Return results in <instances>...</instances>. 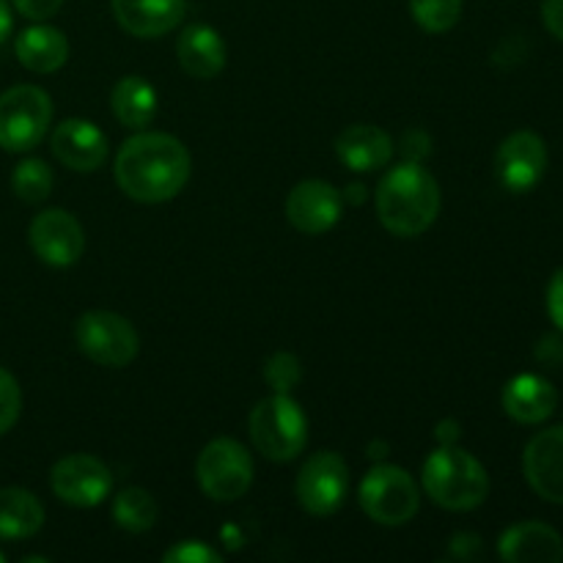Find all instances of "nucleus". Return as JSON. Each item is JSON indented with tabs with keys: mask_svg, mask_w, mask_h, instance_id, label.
<instances>
[{
	"mask_svg": "<svg viewBox=\"0 0 563 563\" xmlns=\"http://www.w3.org/2000/svg\"><path fill=\"white\" fill-rule=\"evenodd\" d=\"M339 159L355 174H368L379 170L394 157V141L385 130L374 124H355L344 130L335 141Z\"/></svg>",
	"mask_w": 563,
	"mask_h": 563,
	"instance_id": "obj_19",
	"label": "nucleus"
},
{
	"mask_svg": "<svg viewBox=\"0 0 563 563\" xmlns=\"http://www.w3.org/2000/svg\"><path fill=\"white\" fill-rule=\"evenodd\" d=\"M264 379L275 394H289L297 383L302 379V366L297 355L291 352H275L264 363Z\"/></svg>",
	"mask_w": 563,
	"mask_h": 563,
	"instance_id": "obj_27",
	"label": "nucleus"
},
{
	"mask_svg": "<svg viewBox=\"0 0 563 563\" xmlns=\"http://www.w3.org/2000/svg\"><path fill=\"white\" fill-rule=\"evenodd\" d=\"M377 214L390 234H423L440 214L438 179L412 159L396 165L377 187Z\"/></svg>",
	"mask_w": 563,
	"mask_h": 563,
	"instance_id": "obj_2",
	"label": "nucleus"
},
{
	"mask_svg": "<svg viewBox=\"0 0 563 563\" xmlns=\"http://www.w3.org/2000/svg\"><path fill=\"white\" fill-rule=\"evenodd\" d=\"M350 190H352V201H355V203H361L363 201V187L361 185H355V187H350Z\"/></svg>",
	"mask_w": 563,
	"mask_h": 563,
	"instance_id": "obj_37",
	"label": "nucleus"
},
{
	"mask_svg": "<svg viewBox=\"0 0 563 563\" xmlns=\"http://www.w3.org/2000/svg\"><path fill=\"white\" fill-rule=\"evenodd\" d=\"M451 553L462 561L473 559V555L482 553V537H476V533H456L451 539Z\"/></svg>",
	"mask_w": 563,
	"mask_h": 563,
	"instance_id": "obj_34",
	"label": "nucleus"
},
{
	"mask_svg": "<svg viewBox=\"0 0 563 563\" xmlns=\"http://www.w3.org/2000/svg\"><path fill=\"white\" fill-rule=\"evenodd\" d=\"M548 311L555 328L563 330V267L553 275V280L548 286Z\"/></svg>",
	"mask_w": 563,
	"mask_h": 563,
	"instance_id": "obj_31",
	"label": "nucleus"
},
{
	"mask_svg": "<svg viewBox=\"0 0 563 563\" xmlns=\"http://www.w3.org/2000/svg\"><path fill=\"white\" fill-rule=\"evenodd\" d=\"M438 440L440 445H454L460 440V423L456 421H443L438 427Z\"/></svg>",
	"mask_w": 563,
	"mask_h": 563,
	"instance_id": "obj_35",
	"label": "nucleus"
},
{
	"mask_svg": "<svg viewBox=\"0 0 563 563\" xmlns=\"http://www.w3.org/2000/svg\"><path fill=\"white\" fill-rule=\"evenodd\" d=\"M559 407V394L539 374H520L504 388V410L517 423H542Z\"/></svg>",
	"mask_w": 563,
	"mask_h": 563,
	"instance_id": "obj_20",
	"label": "nucleus"
},
{
	"mask_svg": "<svg viewBox=\"0 0 563 563\" xmlns=\"http://www.w3.org/2000/svg\"><path fill=\"white\" fill-rule=\"evenodd\" d=\"M33 253L49 267H71L86 251L82 225L64 209H47L33 218L27 231Z\"/></svg>",
	"mask_w": 563,
	"mask_h": 563,
	"instance_id": "obj_12",
	"label": "nucleus"
},
{
	"mask_svg": "<svg viewBox=\"0 0 563 563\" xmlns=\"http://www.w3.org/2000/svg\"><path fill=\"white\" fill-rule=\"evenodd\" d=\"M361 506L379 526H405L418 515V487L407 471L396 465H377L361 484Z\"/></svg>",
	"mask_w": 563,
	"mask_h": 563,
	"instance_id": "obj_8",
	"label": "nucleus"
},
{
	"mask_svg": "<svg viewBox=\"0 0 563 563\" xmlns=\"http://www.w3.org/2000/svg\"><path fill=\"white\" fill-rule=\"evenodd\" d=\"M163 561H168V563H220V553L214 548H209V544L187 539V542H179L176 548L165 550Z\"/></svg>",
	"mask_w": 563,
	"mask_h": 563,
	"instance_id": "obj_29",
	"label": "nucleus"
},
{
	"mask_svg": "<svg viewBox=\"0 0 563 563\" xmlns=\"http://www.w3.org/2000/svg\"><path fill=\"white\" fill-rule=\"evenodd\" d=\"M185 0H113V14L126 33L159 38L185 20Z\"/></svg>",
	"mask_w": 563,
	"mask_h": 563,
	"instance_id": "obj_17",
	"label": "nucleus"
},
{
	"mask_svg": "<svg viewBox=\"0 0 563 563\" xmlns=\"http://www.w3.org/2000/svg\"><path fill=\"white\" fill-rule=\"evenodd\" d=\"M22 410V394L14 374L0 366V434L9 432Z\"/></svg>",
	"mask_w": 563,
	"mask_h": 563,
	"instance_id": "obj_28",
	"label": "nucleus"
},
{
	"mask_svg": "<svg viewBox=\"0 0 563 563\" xmlns=\"http://www.w3.org/2000/svg\"><path fill=\"white\" fill-rule=\"evenodd\" d=\"M14 5L22 16L42 22V20H49V16L58 14L60 5H64V0H14Z\"/></svg>",
	"mask_w": 563,
	"mask_h": 563,
	"instance_id": "obj_30",
	"label": "nucleus"
},
{
	"mask_svg": "<svg viewBox=\"0 0 563 563\" xmlns=\"http://www.w3.org/2000/svg\"><path fill=\"white\" fill-rule=\"evenodd\" d=\"M75 339L88 361L110 368L130 366L141 350V339H137V330L132 328L130 319L113 311L82 313L77 319Z\"/></svg>",
	"mask_w": 563,
	"mask_h": 563,
	"instance_id": "obj_6",
	"label": "nucleus"
},
{
	"mask_svg": "<svg viewBox=\"0 0 563 563\" xmlns=\"http://www.w3.org/2000/svg\"><path fill=\"white\" fill-rule=\"evenodd\" d=\"M53 102L38 86H14L0 93V148L31 152L47 135Z\"/></svg>",
	"mask_w": 563,
	"mask_h": 563,
	"instance_id": "obj_5",
	"label": "nucleus"
},
{
	"mask_svg": "<svg viewBox=\"0 0 563 563\" xmlns=\"http://www.w3.org/2000/svg\"><path fill=\"white\" fill-rule=\"evenodd\" d=\"M542 20L548 31L563 42V0H542Z\"/></svg>",
	"mask_w": 563,
	"mask_h": 563,
	"instance_id": "obj_33",
	"label": "nucleus"
},
{
	"mask_svg": "<svg viewBox=\"0 0 563 563\" xmlns=\"http://www.w3.org/2000/svg\"><path fill=\"white\" fill-rule=\"evenodd\" d=\"M11 9H9V3H5V0H0V44L5 42V38H9V33H11Z\"/></svg>",
	"mask_w": 563,
	"mask_h": 563,
	"instance_id": "obj_36",
	"label": "nucleus"
},
{
	"mask_svg": "<svg viewBox=\"0 0 563 563\" xmlns=\"http://www.w3.org/2000/svg\"><path fill=\"white\" fill-rule=\"evenodd\" d=\"M522 471L539 498L563 506V423L544 429L526 445Z\"/></svg>",
	"mask_w": 563,
	"mask_h": 563,
	"instance_id": "obj_14",
	"label": "nucleus"
},
{
	"mask_svg": "<svg viewBox=\"0 0 563 563\" xmlns=\"http://www.w3.org/2000/svg\"><path fill=\"white\" fill-rule=\"evenodd\" d=\"M53 154L69 170L91 174L108 157V135L88 119H66L53 132Z\"/></svg>",
	"mask_w": 563,
	"mask_h": 563,
	"instance_id": "obj_15",
	"label": "nucleus"
},
{
	"mask_svg": "<svg viewBox=\"0 0 563 563\" xmlns=\"http://www.w3.org/2000/svg\"><path fill=\"white\" fill-rule=\"evenodd\" d=\"M3 561H5V555H3V553H0V563H3Z\"/></svg>",
	"mask_w": 563,
	"mask_h": 563,
	"instance_id": "obj_38",
	"label": "nucleus"
},
{
	"mask_svg": "<svg viewBox=\"0 0 563 563\" xmlns=\"http://www.w3.org/2000/svg\"><path fill=\"white\" fill-rule=\"evenodd\" d=\"M344 212V198L330 181L308 179L291 187L286 198V218L302 234H328Z\"/></svg>",
	"mask_w": 563,
	"mask_h": 563,
	"instance_id": "obj_13",
	"label": "nucleus"
},
{
	"mask_svg": "<svg viewBox=\"0 0 563 563\" xmlns=\"http://www.w3.org/2000/svg\"><path fill=\"white\" fill-rule=\"evenodd\" d=\"M16 58L25 69L36 71V75H49V71L60 69L69 58V42L58 27L49 25H33L16 36Z\"/></svg>",
	"mask_w": 563,
	"mask_h": 563,
	"instance_id": "obj_21",
	"label": "nucleus"
},
{
	"mask_svg": "<svg viewBox=\"0 0 563 563\" xmlns=\"http://www.w3.org/2000/svg\"><path fill=\"white\" fill-rule=\"evenodd\" d=\"M410 14L427 33H445L460 22L462 0H410Z\"/></svg>",
	"mask_w": 563,
	"mask_h": 563,
	"instance_id": "obj_26",
	"label": "nucleus"
},
{
	"mask_svg": "<svg viewBox=\"0 0 563 563\" xmlns=\"http://www.w3.org/2000/svg\"><path fill=\"white\" fill-rule=\"evenodd\" d=\"M11 187L14 196L25 203H42L53 190V170L44 159H22L11 174Z\"/></svg>",
	"mask_w": 563,
	"mask_h": 563,
	"instance_id": "obj_25",
	"label": "nucleus"
},
{
	"mask_svg": "<svg viewBox=\"0 0 563 563\" xmlns=\"http://www.w3.org/2000/svg\"><path fill=\"white\" fill-rule=\"evenodd\" d=\"M548 170V146L537 132H511L495 154V176L509 192H528Z\"/></svg>",
	"mask_w": 563,
	"mask_h": 563,
	"instance_id": "obj_11",
	"label": "nucleus"
},
{
	"mask_svg": "<svg viewBox=\"0 0 563 563\" xmlns=\"http://www.w3.org/2000/svg\"><path fill=\"white\" fill-rule=\"evenodd\" d=\"M498 553L509 563H561L563 539L544 522H517L500 537Z\"/></svg>",
	"mask_w": 563,
	"mask_h": 563,
	"instance_id": "obj_16",
	"label": "nucleus"
},
{
	"mask_svg": "<svg viewBox=\"0 0 563 563\" xmlns=\"http://www.w3.org/2000/svg\"><path fill=\"white\" fill-rule=\"evenodd\" d=\"M251 440L273 462H291L308 443V418L289 394L262 399L251 412Z\"/></svg>",
	"mask_w": 563,
	"mask_h": 563,
	"instance_id": "obj_4",
	"label": "nucleus"
},
{
	"mask_svg": "<svg viewBox=\"0 0 563 563\" xmlns=\"http://www.w3.org/2000/svg\"><path fill=\"white\" fill-rule=\"evenodd\" d=\"M113 170L119 187L132 201L163 203L185 190L192 159L179 137L168 132H141L124 141Z\"/></svg>",
	"mask_w": 563,
	"mask_h": 563,
	"instance_id": "obj_1",
	"label": "nucleus"
},
{
	"mask_svg": "<svg viewBox=\"0 0 563 563\" xmlns=\"http://www.w3.org/2000/svg\"><path fill=\"white\" fill-rule=\"evenodd\" d=\"M196 476L209 498L218 504H231L251 489L253 460L242 443L218 438L198 454Z\"/></svg>",
	"mask_w": 563,
	"mask_h": 563,
	"instance_id": "obj_7",
	"label": "nucleus"
},
{
	"mask_svg": "<svg viewBox=\"0 0 563 563\" xmlns=\"http://www.w3.org/2000/svg\"><path fill=\"white\" fill-rule=\"evenodd\" d=\"M423 489L449 511H471L487 500L489 476L482 462L454 445H440L423 465Z\"/></svg>",
	"mask_w": 563,
	"mask_h": 563,
	"instance_id": "obj_3",
	"label": "nucleus"
},
{
	"mask_svg": "<svg viewBox=\"0 0 563 563\" xmlns=\"http://www.w3.org/2000/svg\"><path fill=\"white\" fill-rule=\"evenodd\" d=\"M429 146H432V143H429L427 132L412 130L405 135V146H401V152H405V157L412 159V163H421V159L429 154Z\"/></svg>",
	"mask_w": 563,
	"mask_h": 563,
	"instance_id": "obj_32",
	"label": "nucleus"
},
{
	"mask_svg": "<svg viewBox=\"0 0 563 563\" xmlns=\"http://www.w3.org/2000/svg\"><path fill=\"white\" fill-rule=\"evenodd\" d=\"M157 500L141 487H126L121 489L119 498L113 500V520L115 526L124 528L130 533H143L154 528L157 522Z\"/></svg>",
	"mask_w": 563,
	"mask_h": 563,
	"instance_id": "obj_24",
	"label": "nucleus"
},
{
	"mask_svg": "<svg viewBox=\"0 0 563 563\" xmlns=\"http://www.w3.org/2000/svg\"><path fill=\"white\" fill-rule=\"evenodd\" d=\"M49 484L64 504L77 506V509H93L110 495L113 476H110V467L99 462L97 456L69 454L55 462Z\"/></svg>",
	"mask_w": 563,
	"mask_h": 563,
	"instance_id": "obj_10",
	"label": "nucleus"
},
{
	"mask_svg": "<svg viewBox=\"0 0 563 563\" xmlns=\"http://www.w3.org/2000/svg\"><path fill=\"white\" fill-rule=\"evenodd\" d=\"M110 104H113V113L121 124L130 126V130H143L157 115V91H154L152 82L137 75L121 77L113 88Z\"/></svg>",
	"mask_w": 563,
	"mask_h": 563,
	"instance_id": "obj_23",
	"label": "nucleus"
},
{
	"mask_svg": "<svg viewBox=\"0 0 563 563\" xmlns=\"http://www.w3.org/2000/svg\"><path fill=\"white\" fill-rule=\"evenodd\" d=\"M350 489V467L335 451H319L306 460L297 476V500L313 517H328L341 509Z\"/></svg>",
	"mask_w": 563,
	"mask_h": 563,
	"instance_id": "obj_9",
	"label": "nucleus"
},
{
	"mask_svg": "<svg viewBox=\"0 0 563 563\" xmlns=\"http://www.w3.org/2000/svg\"><path fill=\"white\" fill-rule=\"evenodd\" d=\"M44 526V506L27 489H0V539H31Z\"/></svg>",
	"mask_w": 563,
	"mask_h": 563,
	"instance_id": "obj_22",
	"label": "nucleus"
},
{
	"mask_svg": "<svg viewBox=\"0 0 563 563\" xmlns=\"http://www.w3.org/2000/svg\"><path fill=\"white\" fill-rule=\"evenodd\" d=\"M176 55H179V64L187 75L196 77V80H212L225 69L229 49H225L223 36L214 27L198 22V25L181 31L179 42H176Z\"/></svg>",
	"mask_w": 563,
	"mask_h": 563,
	"instance_id": "obj_18",
	"label": "nucleus"
}]
</instances>
